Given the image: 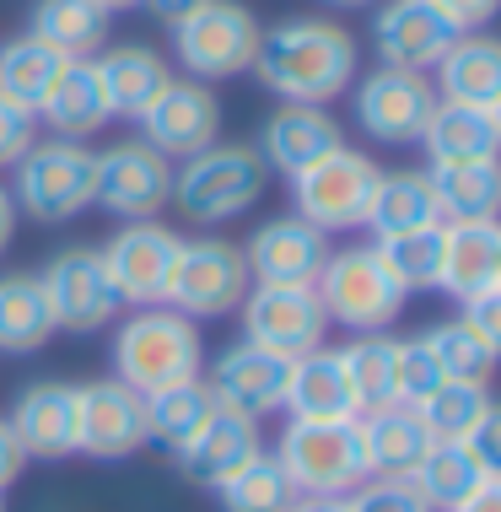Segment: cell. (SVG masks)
<instances>
[{
    "instance_id": "1",
    "label": "cell",
    "mask_w": 501,
    "mask_h": 512,
    "mask_svg": "<svg viewBox=\"0 0 501 512\" xmlns=\"http://www.w3.org/2000/svg\"><path fill=\"white\" fill-rule=\"evenodd\" d=\"M281 103H334L361 76V49L340 22L291 17L259 33L254 65H248Z\"/></svg>"
},
{
    "instance_id": "2",
    "label": "cell",
    "mask_w": 501,
    "mask_h": 512,
    "mask_svg": "<svg viewBox=\"0 0 501 512\" xmlns=\"http://www.w3.org/2000/svg\"><path fill=\"white\" fill-rule=\"evenodd\" d=\"M108 362H114V378L130 383L135 394H157V389H173V383H189L205 372L200 324L184 318L178 308H167V302L135 308L114 329Z\"/></svg>"
},
{
    "instance_id": "3",
    "label": "cell",
    "mask_w": 501,
    "mask_h": 512,
    "mask_svg": "<svg viewBox=\"0 0 501 512\" xmlns=\"http://www.w3.org/2000/svg\"><path fill=\"white\" fill-rule=\"evenodd\" d=\"M270 189V168L254 146L238 141H216L194 157L173 162V200L178 216H189L194 227H221V221L254 211Z\"/></svg>"
},
{
    "instance_id": "4",
    "label": "cell",
    "mask_w": 501,
    "mask_h": 512,
    "mask_svg": "<svg viewBox=\"0 0 501 512\" xmlns=\"http://www.w3.org/2000/svg\"><path fill=\"white\" fill-rule=\"evenodd\" d=\"M318 302H324V318L340 329H351V335H378L388 329L399 313H405V286L388 275L383 254L372 243H351V248H334L324 259V270H318L313 281Z\"/></svg>"
},
{
    "instance_id": "5",
    "label": "cell",
    "mask_w": 501,
    "mask_h": 512,
    "mask_svg": "<svg viewBox=\"0 0 501 512\" xmlns=\"http://www.w3.org/2000/svg\"><path fill=\"white\" fill-rule=\"evenodd\" d=\"M11 200L22 216L33 221H71L81 211H92V189H97V151L87 141H60V135H38L22 151V162L11 168Z\"/></svg>"
},
{
    "instance_id": "6",
    "label": "cell",
    "mask_w": 501,
    "mask_h": 512,
    "mask_svg": "<svg viewBox=\"0 0 501 512\" xmlns=\"http://www.w3.org/2000/svg\"><path fill=\"white\" fill-rule=\"evenodd\" d=\"M275 464L286 469L297 496H351L367 480L356 421H286Z\"/></svg>"
},
{
    "instance_id": "7",
    "label": "cell",
    "mask_w": 501,
    "mask_h": 512,
    "mask_svg": "<svg viewBox=\"0 0 501 512\" xmlns=\"http://www.w3.org/2000/svg\"><path fill=\"white\" fill-rule=\"evenodd\" d=\"M173 33V54L178 65L189 71V81H227V76H243L254 65V49H259V17L243 6V0H205L200 11H189Z\"/></svg>"
},
{
    "instance_id": "8",
    "label": "cell",
    "mask_w": 501,
    "mask_h": 512,
    "mask_svg": "<svg viewBox=\"0 0 501 512\" xmlns=\"http://www.w3.org/2000/svg\"><path fill=\"white\" fill-rule=\"evenodd\" d=\"M378 162L356 146H334L329 157H318L313 168H302L291 178V205L302 221H313L324 238L334 232H361L367 221V200L378 189Z\"/></svg>"
},
{
    "instance_id": "9",
    "label": "cell",
    "mask_w": 501,
    "mask_h": 512,
    "mask_svg": "<svg viewBox=\"0 0 501 512\" xmlns=\"http://www.w3.org/2000/svg\"><path fill=\"white\" fill-rule=\"evenodd\" d=\"M248 286H254V275H248L238 243H227V238H184L178 265H173V281H167V308H178L184 318H194V324H205V318L238 313Z\"/></svg>"
},
{
    "instance_id": "10",
    "label": "cell",
    "mask_w": 501,
    "mask_h": 512,
    "mask_svg": "<svg viewBox=\"0 0 501 512\" xmlns=\"http://www.w3.org/2000/svg\"><path fill=\"white\" fill-rule=\"evenodd\" d=\"M178 248H184V238L151 216V221H119V227L108 232V243L97 248V259H103L108 286H114L119 302H130V308H157V302H167V281H173Z\"/></svg>"
},
{
    "instance_id": "11",
    "label": "cell",
    "mask_w": 501,
    "mask_h": 512,
    "mask_svg": "<svg viewBox=\"0 0 501 512\" xmlns=\"http://www.w3.org/2000/svg\"><path fill=\"white\" fill-rule=\"evenodd\" d=\"M38 286L49 297V313H54V329L60 335H97V329L114 324V313L124 302L114 297L108 286V270L97 259V248L87 243H71L38 270Z\"/></svg>"
},
{
    "instance_id": "12",
    "label": "cell",
    "mask_w": 501,
    "mask_h": 512,
    "mask_svg": "<svg viewBox=\"0 0 501 512\" xmlns=\"http://www.w3.org/2000/svg\"><path fill=\"white\" fill-rule=\"evenodd\" d=\"M238 313H243V340L286 356V362H297V356H308L329 340V318L313 286H259L254 281L248 297L238 302Z\"/></svg>"
},
{
    "instance_id": "13",
    "label": "cell",
    "mask_w": 501,
    "mask_h": 512,
    "mask_svg": "<svg viewBox=\"0 0 501 512\" xmlns=\"http://www.w3.org/2000/svg\"><path fill=\"white\" fill-rule=\"evenodd\" d=\"M167 200H173V162L162 151H151L141 135L97 151L92 205H103L119 221H151V216H162Z\"/></svg>"
},
{
    "instance_id": "14",
    "label": "cell",
    "mask_w": 501,
    "mask_h": 512,
    "mask_svg": "<svg viewBox=\"0 0 501 512\" xmlns=\"http://www.w3.org/2000/svg\"><path fill=\"white\" fill-rule=\"evenodd\" d=\"M351 92H356V124L378 146H415L431 108H437V87L421 71H388V65H378L372 76H356Z\"/></svg>"
},
{
    "instance_id": "15",
    "label": "cell",
    "mask_w": 501,
    "mask_h": 512,
    "mask_svg": "<svg viewBox=\"0 0 501 512\" xmlns=\"http://www.w3.org/2000/svg\"><path fill=\"white\" fill-rule=\"evenodd\" d=\"M146 394L119 378L76 383V453L87 459H130L146 448Z\"/></svg>"
},
{
    "instance_id": "16",
    "label": "cell",
    "mask_w": 501,
    "mask_h": 512,
    "mask_svg": "<svg viewBox=\"0 0 501 512\" xmlns=\"http://www.w3.org/2000/svg\"><path fill=\"white\" fill-rule=\"evenodd\" d=\"M135 124H141V141L151 151H162L167 162H184L194 151L221 141V98L205 81H189V76L178 81L173 76L157 92V103H151Z\"/></svg>"
},
{
    "instance_id": "17",
    "label": "cell",
    "mask_w": 501,
    "mask_h": 512,
    "mask_svg": "<svg viewBox=\"0 0 501 512\" xmlns=\"http://www.w3.org/2000/svg\"><path fill=\"white\" fill-rule=\"evenodd\" d=\"M324 259H329V238L297 211L259 221L243 243V265L259 286H313Z\"/></svg>"
},
{
    "instance_id": "18",
    "label": "cell",
    "mask_w": 501,
    "mask_h": 512,
    "mask_svg": "<svg viewBox=\"0 0 501 512\" xmlns=\"http://www.w3.org/2000/svg\"><path fill=\"white\" fill-rule=\"evenodd\" d=\"M286 372H291L286 356L264 351L254 340H232L211 362V372H200V378L211 383L221 410L264 421V415H281V405H286Z\"/></svg>"
},
{
    "instance_id": "19",
    "label": "cell",
    "mask_w": 501,
    "mask_h": 512,
    "mask_svg": "<svg viewBox=\"0 0 501 512\" xmlns=\"http://www.w3.org/2000/svg\"><path fill=\"white\" fill-rule=\"evenodd\" d=\"M453 27L437 17L431 0H383L378 17H372V49L388 71H421L431 76V65L448 54Z\"/></svg>"
},
{
    "instance_id": "20",
    "label": "cell",
    "mask_w": 501,
    "mask_h": 512,
    "mask_svg": "<svg viewBox=\"0 0 501 512\" xmlns=\"http://www.w3.org/2000/svg\"><path fill=\"white\" fill-rule=\"evenodd\" d=\"M254 453H264V432L254 415H238V410H211L194 432L173 448L178 469H184V480H194V486H221V480L232 475V469H243Z\"/></svg>"
},
{
    "instance_id": "21",
    "label": "cell",
    "mask_w": 501,
    "mask_h": 512,
    "mask_svg": "<svg viewBox=\"0 0 501 512\" xmlns=\"http://www.w3.org/2000/svg\"><path fill=\"white\" fill-rule=\"evenodd\" d=\"M334 146H345V130L324 103H281L270 119H264L254 151L264 157L270 173L297 178L302 168H313L318 157H329Z\"/></svg>"
},
{
    "instance_id": "22",
    "label": "cell",
    "mask_w": 501,
    "mask_h": 512,
    "mask_svg": "<svg viewBox=\"0 0 501 512\" xmlns=\"http://www.w3.org/2000/svg\"><path fill=\"white\" fill-rule=\"evenodd\" d=\"M11 437L22 442L27 459H71L76 453V389L60 378H44V383H27V389L11 399V415H6Z\"/></svg>"
},
{
    "instance_id": "23",
    "label": "cell",
    "mask_w": 501,
    "mask_h": 512,
    "mask_svg": "<svg viewBox=\"0 0 501 512\" xmlns=\"http://www.w3.org/2000/svg\"><path fill=\"white\" fill-rule=\"evenodd\" d=\"M501 286V227L496 216L485 221H442V281L437 292L453 302Z\"/></svg>"
},
{
    "instance_id": "24",
    "label": "cell",
    "mask_w": 501,
    "mask_h": 512,
    "mask_svg": "<svg viewBox=\"0 0 501 512\" xmlns=\"http://www.w3.org/2000/svg\"><path fill=\"white\" fill-rule=\"evenodd\" d=\"M286 421H356L361 405H356V389L345 378L340 356L329 345L297 356L286 372Z\"/></svg>"
},
{
    "instance_id": "25",
    "label": "cell",
    "mask_w": 501,
    "mask_h": 512,
    "mask_svg": "<svg viewBox=\"0 0 501 512\" xmlns=\"http://www.w3.org/2000/svg\"><path fill=\"white\" fill-rule=\"evenodd\" d=\"M437 103H469V108H501V44L491 33H458L448 54L431 65Z\"/></svg>"
},
{
    "instance_id": "26",
    "label": "cell",
    "mask_w": 501,
    "mask_h": 512,
    "mask_svg": "<svg viewBox=\"0 0 501 512\" xmlns=\"http://www.w3.org/2000/svg\"><path fill=\"white\" fill-rule=\"evenodd\" d=\"M426 162H496L501 151V108H469V103H437L421 130Z\"/></svg>"
},
{
    "instance_id": "27",
    "label": "cell",
    "mask_w": 501,
    "mask_h": 512,
    "mask_svg": "<svg viewBox=\"0 0 501 512\" xmlns=\"http://www.w3.org/2000/svg\"><path fill=\"white\" fill-rule=\"evenodd\" d=\"M92 65H97V81H103L108 114H119V119H141L146 108L157 103V92L173 81V65H167L157 49H146V44L97 49Z\"/></svg>"
},
{
    "instance_id": "28",
    "label": "cell",
    "mask_w": 501,
    "mask_h": 512,
    "mask_svg": "<svg viewBox=\"0 0 501 512\" xmlns=\"http://www.w3.org/2000/svg\"><path fill=\"white\" fill-rule=\"evenodd\" d=\"M361 227L372 232V243L378 238H399V232H431L442 227V205L431 195V178L426 168H383L378 173V189H372L367 200V221Z\"/></svg>"
},
{
    "instance_id": "29",
    "label": "cell",
    "mask_w": 501,
    "mask_h": 512,
    "mask_svg": "<svg viewBox=\"0 0 501 512\" xmlns=\"http://www.w3.org/2000/svg\"><path fill=\"white\" fill-rule=\"evenodd\" d=\"M356 437H361V459H367V475H399L405 480L421 453L431 448L421 415L410 405H383V410H361L356 415Z\"/></svg>"
},
{
    "instance_id": "30",
    "label": "cell",
    "mask_w": 501,
    "mask_h": 512,
    "mask_svg": "<svg viewBox=\"0 0 501 512\" xmlns=\"http://www.w3.org/2000/svg\"><path fill=\"white\" fill-rule=\"evenodd\" d=\"M38 119L49 124L60 141H87L97 135L108 119V98H103V81H97V65L92 60H65L60 81L49 87L44 108H38Z\"/></svg>"
},
{
    "instance_id": "31",
    "label": "cell",
    "mask_w": 501,
    "mask_h": 512,
    "mask_svg": "<svg viewBox=\"0 0 501 512\" xmlns=\"http://www.w3.org/2000/svg\"><path fill=\"white\" fill-rule=\"evenodd\" d=\"M60 335L49 313V297L38 286V275L6 270L0 275V351L6 356H33Z\"/></svg>"
},
{
    "instance_id": "32",
    "label": "cell",
    "mask_w": 501,
    "mask_h": 512,
    "mask_svg": "<svg viewBox=\"0 0 501 512\" xmlns=\"http://www.w3.org/2000/svg\"><path fill=\"white\" fill-rule=\"evenodd\" d=\"M340 367L356 389L361 410H383V405H405L399 399V335H351V345H340Z\"/></svg>"
},
{
    "instance_id": "33",
    "label": "cell",
    "mask_w": 501,
    "mask_h": 512,
    "mask_svg": "<svg viewBox=\"0 0 501 512\" xmlns=\"http://www.w3.org/2000/svg\"><path fill=\"white\" fill-rule=\"evenodd\" d=\"M27 33L44 38L65 60H92L108 44V11L92 6V0H38Z\"/></svg>"
},
{
    "instance_id": "34",
    "label": "cell",
    "mask_w": 501,
    "mask_h": 512,
    "mask_svg": "<svg viewBox=\"0 0 501 512\" xmlns=\"http://www.w3.org/2000/svg\"><path fill=\"white\" fill-rule=\"evenodd\" d=\"M421 415L426 437L431 442H464L480 421L496 415V399H491V383H469V378H442L426 399L410 405Z\"/></svg>"
},
{
    "instance_id": "35",
    "label": "cell",
    "mask_w": 501,
    "mask_h": 512,
    "mask_svg": "<svg viewBox=\"0 0 501 512\" xmlns=\"http://www.w3.org/2000/svg\"><path fill=\"white\" fill-rule=\"evenodd\" d=\"M431 195L442 205V221H485L501 205V168L496 162H442L426 168Z\"/></svg>"
},
{
    "instance_id": "36",
    "label": "cell",
    "mask_w": 501,
    "mask_h": 512,
    "mask_svg": "<svg viewBox=\"0 0 501 512\" xmlns=\"http://www.w3.org/2000/svg\"><path fill=\"white\" fill-rule=\"evenodd\" d=\"M60 71H65V54H54L44 38H33V33L0 44V98H11L17 108H27V114L44 108Z\"/></svg>"
},
{
    "instance_id": "37",
    "label": "cell",
    "mask_w": 501,
    "mask_h": 512,
    "mask_svg": "<svg viewBox=\"0 0 501 512\" xmlns=\"http://www.w3.org/2000/svg\"><path fill=\"white\" fill-rule=\"evenodd\" d=\"M405 480L415 486V496H421L431 512H448L458 496H469L480 480H496V475H485L464 442H431V448L421 453V464H415Z\"/></svg>"
},
{
    "instance_id": "38",
    "label": "cell",
    "mask_w": 501,
    "mask_h": 512,
    "mask_svg": "<svg viewBox=\"0 0 501 512\" xmlns=\"http://www.w3.org/2000/svg\"><path fill=\"white\" fill-rule=\"evenodd\" d=\"M221 512H291L297 491H291L286 469L275 464V453H254L243 469H232L216 486Z\"/></svg>"
},
{
    "instance_id": "39",
    "label": "cell",
    "mask_w": 501,
    "mask_h": 512,
    "mask_svg": "<svg viewBox=\"0 0 501 512\" xmlns=\"http://www.w3.org/2000/svg\"><path fill=\"white\" fill-rule=\"evenodd\" d=\"M211 410H216V394H211V383H205V378H189V383H173V389H157V394H146V437L162 442V448L173 453L178 442H184Z\"/></svg>"
},
{
    "instance_id": "40",
    "label": "cell",
    "mask_w": 501,
    "mask_h": 512,
    "mask_svg": "<svg viewBox=\"0 0 501 512\" xmlns=\"http://www.w3.org/2000/svg\"><path fill=\"white\" fill-rule=\"evenodd\" d=\"M426 351L437 356L442 378H469V383H491V367H496V345L480 340L475 329L464 324V318H442V324L421 329Z\"/></svg>"
},
{
    "instance_id": "41",
    "label": "cell",
    "mask_w": 501,
    "mask_h": 512,
    "mask_svg": "<svg viewBox=\"0 0 501 512\" xmlns=\"http://www.w3.org/2000/svg\"><path fill=\"white\" fill-rule=\"evenodd\" d=\"M372 248L383 254L388 275L405 286V297L437 292V281H442V227H431V232H399V238H378Z\"/></svg>"
},
{
    "instance_id": "42",
    "label": "cell",
    "mask_w": 501,
    "mask_h": 512,
    "mask_svg": "<svg viewBox=\"0 0 501 512\" xmlns=\"http://www.w3.org/2000/svg\"><path fill=\"white\" fill-rule=\"evenodd\" d=\"M345 512H431V507L415 496L410 480H399V475H367L351 496H345Z\"/></svg>"
},
{
    "instance_id": "43",
    "label": "cell",
    "mask_w": 501,
    "mask_h": 512,
    "mask_svg": "<svg viewBox=\"0 0 501 512\" xmlns=\"http://www.w3.org/2000/svg\"><path fill=\"white\" fill-rule=\"evenodd\" d=\"M437 383H442L437 356L426 351L421 335H405V340H399V399H405V405H415V399H426Z\"/></svg>"
},
{
    "instance_id": "44",
    "label": "cell",
    "mask_w": 501,
    "mask_h": 512,
    "mask_svg": "<svg viewBox=\"0 0 501 512\" xmlns=\"http://www.w3.org/2000/svg\"><path fill=\"white\" fill-rule=\"evenodd\" d=\"M38 141V114H27L11 98H0V173H11L22 162V151Z\"/></svg>"
},
{
    "instance_id": "45",
    "label": "cell",
    "mask_w": 501,
    "mask_h": 512,
    "mask_svg": "<svg viewBox=\"0 0 501 512\" xmlns=\"http://www.w3.org/2000/svg\"><path fill=\"white\" fill-rule=\"evenodd\" d=\"M458 318H464L469 329H475L480 340H491L501 351V286H491V292H475L458 302Z\"/></svg>"
},
{
    "instance_id": "46",
    "label": "cell",
    "mask_w": 501,
    "mask_h": 512,
    "mask_svg": "<svg viewBox=\"0 0 501 512\" xmlns=\"http://www.w3.org/2000/svg\"><path fill=\"white\" fill-rule=\"evenodd\" d=\"M437 6V17L453 27V33H485V22L496 17L501 0H431Z\"/></svg>"
},
{
    "instance_id": "47",
    "label": "cell",
    "mask_w": 501,
    "mask_h": 512,
    "mask_svg": "<svg viewBox=\"0 0 501 512\" xmlns=\"http://www.w3.org/2000/svg\"><path fill=\"white\" fill-rule=\"evenodd\" d=\"M27 469V453H22V442L11 437V426L0 421V496H6L11 486H17V475Z\"/></svg>"
},
{
    "instance_id": "48",
    "label": "cell",
    "mask_w": 501,
    "mask_h": 512,
    "mask_svg": "<svg viewBox=\"0 0 501 512\" xmlns=\"http://www.w3.org/2000/svg\"><path fill=\"white\" fill-rule=\"evenodd\" d=\"M448 512H501V480H480L469 496H458Z\"/></svg>"
},
{
    "instance_id": "49",
    "label": "cell",
    "mask_w": 501,
    "mask_h": 512,
    "mask_svg": "<svg viewBox=\"0 0 501 512\" xmlns=\"http://www.w3.org/2000/svg\"><path fill=\"white\" fill-rule=\"evenodd\" d=\"M141 6H146V11H151V17H157L162 27H178V22L189 17V11H200L205 0H141Z\"/></svg>"
},
{
    "instance_id": "50",
    "label": "cell",
    "mask_w": 501,
    "mask_h": 512,
    "mask_svg": "<svg viewBox=\"0 0 501 512\" xmlns=\"http://www.w3.org/2000/svg\"><path fill=\"white\" fill-rule=\"evenodd\" d=\"M17 221H22V211H17V200H11V189L0 184V254H6L11 243H17Z\"/></svg>"
},
{
    "instance_id": "51",
    "label": "cell",
    "mask_w": 501,
    "mask_h": 512,
    "mask_svg": "<svg viewBox=\"0 0 501 512\" xmlns=\"http://www.w3.org/2000/svg\"><path fill=\"white\" fill-rule=\"evenodd\" d=\"M291 512H345V496H297Z\"/></svg>"
},
{
    "instance_id": "52",
    "label": "cell",
    "mask_w": 501,
    "mask_h": 512,
    "mask_svg": "<svg viewBox=\"0 0 501 512\" xmlns=\"http://www.w3.org/2000/svg\"><path fill=\"white\" fill-rule=\"evenodd\" d=\"M92 6H103L108 17H114V11H135V6H141V0H92Z\"/></svg>"
},
{
    "instance_id": "53",
    "label": "cell",
    "mask_w": 501,
    "mask_h": 512,
    "mask_svg": "<svg viewBox=\"0 0 501 512\" xmlns=\"http://www.w3.org/2000/svg\"><path fill=\"white\" fill-rule=\"evenodd\" d=\"M329 6H372V0H329Z\"/></svg>"
},
{
    "instance_id": "54",
    "label": "cell",
    "mask_w": 501,
    "mask_h": 512,
    "mask_svg": "<svg viewBox=\"0 0 501 512\" xmlns=\"http://www.w3.org/2000/svg\"><path fill=\"white\" fill-rule=\"evenodd\" d=\"M0 512H6V496H0Z\"/></svg>"
}]
</instances>
